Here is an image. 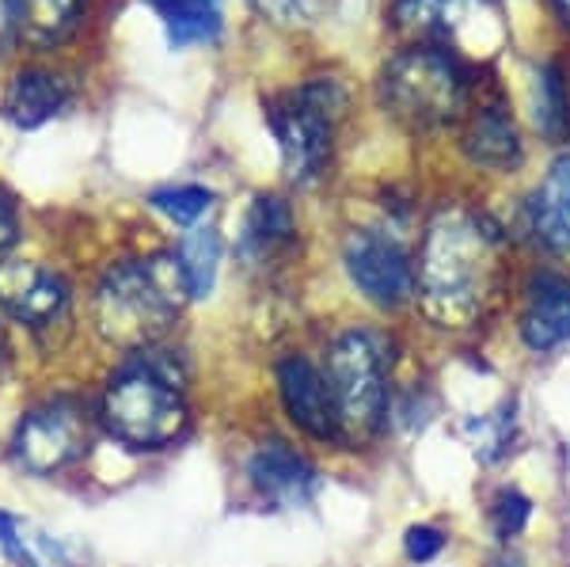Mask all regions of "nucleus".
<instances>
[{
	"label": "nucleus",
	"mask_w": 570,
	"mask_h": 567,
	"mask_svg": "<svg viewBox=\"0 0 570 567\" xmlns=\"http://www.w3.org/2000/svg\"><path fill=\"white\" fill-rule=\"evenodd\" d=\"M499 286V233L472 209H441L422 241L415 290L441 328H468Z\"/></svg>",
	"instance_id": "obj_1"
},
{
	"label": "nucleus",
	"mask_w": 570,
	"mask_h": 567,
	"mask_svg": "<svg viewBox=\"0 0 570 567\" xmlns=\"http://www.w3.org/2000/svg\"><path fill=\"white\" fill-rule=\"evenodd\" d=\"M190 301L176 255L118 260L91 290V324L99 340L118 351H149L171 332Z\"/></svg>",
	"instance_id": "obj_2"
},
{
	"label": "nucleus",
	"mask_w": 570,
	"mask_h": 567,
	"mask_svg": "<svg viewBox=\"0 0 570 567\" xmlns=\"http://www.w3.org/2000/svg\"><path fill=\"white\" fill-rule=\"evenodd\" d=\"M187 397L176 365L149 351H134L99 392V423L126 450H164L187 427Z\"/></svg>",
	"instance_id": "obj_3"
},
{
	"label": "nucleus",
	"mask_w": 570,
	"mask_h": 567,
	"mask_svg": "<svg viewBox=\"0 0 570 567\" xmlns=\"http://www.w3.org/2000/svg\"><path fill=\"white\" fill-rule=\"evenodd\" d=\"M346 115V91L338 80H308V85L282 91L266 104V123L278 141L282 168L293 183H312L324 176L335 153V134Z\"/></svg>",
	"instance_id": "obj_4"
},
{
	"label": "nucleus",
	"mask_w": 570,
	"mask_h": 567,
	"mask_svg": "<svg viewBox=\"0 0 570 567\" xmlns=\"http://www.w3.org/2000/svg\"><path fill=\"white\" fill-rule=\"evenodd\" d=\"M327 385L343 438H373L389 411V346L370 328H351L327 346Z\"/></svg>",
	"instance_id": "obj_5"
},
{
	"label": "nucleus",
	"mask_w": 570,
	"mask_h": 567,
	"mask_svg": "<svg viewBox=\"0 0 570 567\" xmlns=\"http://www.w3.org/2000/svg\"><path fill=\"white\" fill-rule=\"evenodd\" d=\"M468 80L461 58L438 50V46H415L403 50L381 72V104L395 118L411 126H441L464 107Z\"/></svg>",
	"instance_id": "obj_6"
},
{
	"label": "nucleus",
	"mask_w": 570,
	"mask_h": 567,
	"mask_svg": "<svg viewBox=\"0 0 570 567\" xmlns=\"http://www.w3.org/2000/svg\"><path fill=\"white\" fill-rule=\"evenodd\" d=\"M88 438L91 423L85 404L72 397H50L20 416L8 453L27 477H61L85 457Z\"/></svg>",
	"instance_id": "obj_7"
},
{
	"label": "nucleus",
	"mask_w": 570,
	"mask_h": 567,
	"mask_svg": "<svg viewBox=\"0 0 570 567\" xmlns=\"http://www.w3.org/2000/svg\"><path fill=\"white\" fill-rule=\"evenodd\" d=\"M395 20L453 58H491L505 42L494 0H395Z\"/></svg>",
	"instance_id": "obj_8"
},
{
	"label": "nucleus",
	"mask_w": 570,
	"mask_h": 567,
	"mask_svg": "<svg viewBox=\"0 0 570 567\" xmlns=\"http://www.w3.org/2000/svg\"><path fill=\"white\" fill-rule=\"evenodd\" d=\"M72 290L53 267L35 260H0V313L35 335L69 320Z\"/></svg>",
	"instance_id": "obj_9"
},
{
	"label": "nucleus",
	"mask_w": 570,
	"mask_h": 567,
	"mask_svg": "<svg viewBox=\"0 0 570 567\" xmlns=\"http://www.w3.org/2000/svg\"><path fill=\"white\" fill-rule=\"evenodd\" d=\"M346 274L373 305L395 309L415 294V263L395 236L376 228H354L343 244Z\"/></svg>",
	"instance_id": "obj_10"
},
{
	"label": "nucleus",
	"mask_w": 570,
	"mask_h": 567,
	"mask_svg": "<svg viewBox=\"0 0 570 567\" xmlns=\"http://www.w3.org/2000/svg\"><path fill=\"white\" fill-rule=\"evenodd\" d=\"M278 397L297 431H305L316 442H335L343 438L338 427L335 397H331L327 373L305 354H285L278 362Z\"/></svg>",
	"instance_id": "obj_11"
},
{
	"label": "nucleus",
	"mask_w": 570,
	"mask_h": 567,
	"mask_svg": "<svg viewBox=\"0 0 570 567\" xmlns=\"http://www.w3.org/2000/svg\"><path fill=\"white\" fill-rule=\"evenodd\" d=\"M247 480L263 499L278 502V507H305L320 491L316 465L282 438H271L247 457Z\"/></svg>",
	"instance_id": "obj_12"
},
{
	"label": "nucleus",
	"mask_w": 570,
	"mask_h": 567,
	"mask_svg": "<svg viewBox=\"0 0 570 567\" xmlns=\"http://www.w3.org/2000/svg\"><path fill=\"white\" fill-rule=\"evenodd\" d=\"M72 88L50 69H20L0 96V115L20 130H39L69 107Z\"/></svg>",
	"instance_id": "obj_13"
},
{
	"label": "nucleus",
	"mask_w": 570,
	"mask_h": 567,
	"mask_svg": "<svg viewBox=\"0 0 570 567\" xmlns=\"http://www.w3.org/2000/svg\"><path fill=\"white\" fill-rule=\"evenodd\" d=\"M521 335L532 351H556L559 343L570 340V278L544 271L529 282Z\"/></svg>",
	"instance_id": "obj_14"
},
{
	"label": "nucleus",
	"mask_w": 570,
	"mask_h": 567,
	"mask_svg": "<svg viewBox=\"0 0 570 567\" xmlns=\"http://www.w3.org/2000/svg\"><path fill=\"white\" fill-rule=\"evenodd\" d=\"M293 236H297V217H293L289 203L278 195H259L244 214L236 252H240L244 263L259 267V263L274 260L278 252L289 248Z\"/></svg>",
	"instance_id": "obj_15"
},
{
	"label": "nucleus",
	"mask_w": 570,
	"mask_h": 567,
	"mask_svg": "<svg viewBox=\"0 0 570 567\" xmlns=\"http://www.w3.org/2000/svg\"><path fill=\"white\" fill-rule=\"evenodd\" d=\"M149 8L168 35L171 50H187V46L217 42L220 27H225V4L220 0H149Z\"/></svg>",
	"instance_id": "obj_16"
},
{
	"label": "nucleus",
	"mask_w": 570,
	"mask_h": 567,
	"mask_svg": "<svg viewBox=\"0 0 570 567\" xmlns=\"http://www.w3.org/2000/svg\"><path fill=\"white\" fill-rule=\"evenodd\" d=\"M532 228L556 252H570V153H563L532 195Z\"/></svg>",
	"instance_id": "obj_17"
},
{
	"label": "nucleus",
	"mask_w": 570,
	"mask_h": 567,
	"mask_svg": "<svg viewBox=\"0 0 570 567\" xmlns=\"http://www.w3.org/2000/svg\"><path fill=\"white\" fill-rule=\"evenodd\" d=\"M0 548L16 567H69L72 553L58 537H50L46 529L27 522L20 515L0 510Z\"/></svg>",
	"instance_id": "obj_18"
},
{
	"label": "nucleus",
	"mask_w": 570,
	"mask_h": 567,
	"mask_svg": "<svg viewBox=\"0 0 570 567\" xmlns=\"http://www.w3.org/2000/svg\"><path fill=\"white\" fill-rule=\"evenodd\" d=\"M464 149L468 157L483 168H510V164L521 160V141L513 123L502 115V107H483L480 115L472 118L464 134Z\"/></svg>",
	"instance_id": "obj_19"
},
{
	"label": "nucleus",
	"mask_w": 570,
	"mask_h": 567,
	"mask_svg": "<svg viewBox=\"0 0 570 567\" xmlns=\"http://www.w3.org/2000/svg\"><path fill=\"white\" fill-rule=\"evenodd\" d=\"M85 0H16V20L27 42L58 46L77 31Z\"/></svg>",
	"instance_id": "obj_20"
},
{
	"label": "nucleus",
	"mask_w": 570,
	"mask_h": 567,
	"mask_svg": "<svg viewBox=\"0 0 570 567\" xmlns=\"http://www.w3.org/2000/svg\"><path fill=\"white\" fill-rule=\"evenodd\" d=\"M176 260L183 267V278H187L190 301H202L214 294V282H217V267H220V236L217 228H202L195 225L187 236L179 241Z\"/></svg>",
	"instance_id": "obj_21"
},
{
	"label": "nucleus",
	"mask_w": 570,
	"mask_h": 567,
	"mask_svg": "<svg viewBox=\"0 0 570 567\" xmlns=\"http://www.w3.org/2000/svg\"><path fill=\"white\" fill-rule=\"evenodd\" d=\"M149 206L176 225H195L209 206H214V190L198 187V183H183V187H160L149 195Z\"/></svg>",
	"instance_id": "obj_22"
},
{
	"label": "nucleus",
	"mask_w": 570,
	"mask_h": 567,
	"mask_svg": "<svg viewBox=\"0 0 570 567\" xmlns=\"http://www.w3.org/2000/svg\"><path fill=\"white\" fill-rule=\"evenodd\" d=\"M567 91H563V80H559V72L544 66L537 72V126L544 130L551 141H559V137H567Z\"/></svg>",
	"instance_id": "obj_23"
},
{
	"label": "nucleus",
	"mask_w": 570,
	"mask_h": 567,
	"mask_svg": "<svg viewBox=\"0 0 570 567\" xmlns=\"http://www.w3.org/2000/svg\"><path fill=\"white\" fill-rule=\"evenodd\" d=\"M263 20L278 27H308L320 16V0H247Z\"/></svg>",
	"instance_id": "obj_24"
},
{
	"label": "nucleus",
	"mask_w": 570,
	"mask_h": 567,
	"mask_svg": "<svg viewBox=\"0 0 570 567\" xmlns=\"http://www.w3.org/2000/svg\"><path fill=\"white\" fill-rule=\"evenodd\" d=\"M529 515H532V502L521 491H502L499 507H494V526H499L502 537H518L525 529Z\"/></svg>",
	"instance_id": "obj_25"
},
{
	"label": "nucleus",
	"mask_w": 570,
	"mask_h": 567,
	"mask_svg": "<svg viewBox=\"0 0 570 567\" xmlns=\"http://www.w3.org/2000/svg\"><path fill=\"white\" fill-rule=\"evenodd\" d=\"M403 548H407V556L415 564H430L441 548H445V537H441L434 526H415V529H407V537H403Z\"/></svg>",
	"instance_id": "obj_26"
},
{
	"label": "nucleus",
	"mask_w": 570,
	"mask_h": 567,
	"mask_svg": "<svg viewBox=\"0 0 570 567\" xmlns=\"http://www.w3.org/2000/svg\"><path fill=\"white\" fill-rule=\"evenodd\" d=\"M16 241H20V209L8 190H0V260L16 248Z\"/></svg>",
	"instance_id": "obj_27"
},
{
	"label": "nucleus",
	"mask_w": 570,
	"mask_h": 567,
	"mask_svg": "<svg viewBox=\"0 0 570 567\" xmlns=\"http://www.w3.org/2000/svg\"><path fill=\"white\" fill-rule=\"evenodd\" d=\"M16 27H20V20H16V0H0V53L8 50Z\"/></svg>",
	"instance_id": "obj_28"
},
{
	"label": "nucleus",
	"mask_w": 570,
	"mask_h": 567,
	"mask_svg": "<svg viewBox=\"0 0 570 567\" xmlns=\"http://www.w3.org/2000/svg\"><path fill=\"white\" fill-rule=\"evenodd\" d=\"M559 4H563V12L570 16V0H559Z\"/></svg>",
	"instance_id": "obj_29"
}]
</instances>
